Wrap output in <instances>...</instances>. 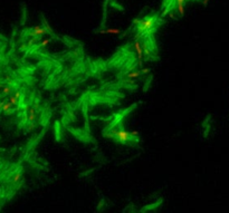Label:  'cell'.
Wrapping results in <instances>:
<instances>
[{"mask_svg":"<svg viewBox=\"0 0 229 213\" xmlns=\"http://www.w3.org/2000/svg\"><path fill=\"white\" fill-rule=\"evenodd\" d=\"M185 3H186V0H176V9H177L176 11L179 13L180 17H182L186 12Z\"/></svg>","mask_w":229,"mask_h":213,"instance_id":"5b68a950","label":"cell"},{"mask_svg":"<svg viewBox=\"0 0 229 213\" xmlns=\"http://www.w3.org/2000/svg\"><path fill=\"white\" fill-rule=\"evenodd\" d=\"M130 135H131V137H137L139 136V132L137 131H132V132L130 133Z\"/></svg>","mask_w":229,"mask_h":213,"instance_id":"9a60e30c","label":"cell"},{"mask_svg":"<svg viewBox=\"0 0 229 213\" xmlns=\"http://www.w3.org/2000/svg\"><path fill=\"white\" fill-rule=\"evenodd\" d=\"M134 49L136 51V56H137V61H139V66L142 67V64H143V56H144V52H143V46L142 44L139 41L137 37H136L135 41H134Z\"/></svg>","mask_w":229,"mask_h":213,"instance_id":"7a4b0ae2","label":"cell"},{"mask_svg":"<svg viewBox=\"0 0 229 213\" xmlns=\"http://www.w3.org/2000/svg\"><path fill=\"white\" fill-rule=\"evenodd\" d=\"M100 34H102V35H121L122 30L119 28H106V29L100 30Z\"/></svg>","mask_w":229,"mask_h":213,"instance_id":"8992f818","label":"cell"},{"mask_svg":"<svg viewBox=\"0 0 229 213\" xmlns=\"http://www.w3.org/2000/svg\"><path fill=\"white\" fill-rule=\"evenodd\" d=\"M1 88H2V86H1V84H0V89H1Z\"/></svg>","mask_w":229,"mask_h":213,"instance_id":"d6986e66","label":"cell"},{"mask_svg":"<svg viewBox=\"0 0 229 213\" xmlns=\"http://www.w3.org/2000/svg\"><path fill=\"white\" fill-rule=\"evenodd\" d=\"M13 96H15L17 99H19V98L21 97V91H17L16 93H15V95H13Z\"/></svg>","mask_w":229,"mask_h":213,"instance_id":"2e32d148","label":"cell"},{"mask_svg":"<svg viewBox=\"0 0 229 213\" xmlns=\"http://www.w3.org/2000/svg\"><path fill=\"white\" fill-rule=\"evenodd\" d=\"M51 41H52V39H49V38H48V39H44V40H42L39 44H37L36 46H37L38 48H44V47H46L47 45H49Z\"/></svg>","mask_w":229,"mask_h":213,"instance_id":"30bf717a","label":"cell"},{"mask_svg":"<svg viewBox=\"0 0 229 213\" xmlns=\"http://www.w3.org/2000/svg\"><path fill=\"white\" fill-rule=\"evenodd\" d=\"M209 1H210V0H202V3H203V6H207Z\"/></svg>","mask_w":229,"mask_h":213,"instance_id":"ac0fdd59","label":"cell"},{"mask_svg":"<svg viewBox=\"0 0 229 213\" xmlns=\"http://www.w3.org/2000/svg\"><path fill=\"white\" fill-rule=\"evenodd\" d=\"M142 74H141V71H131V73H129L127 74V78H130V79H133V78H137V77H140Z\"/></svg>","mask_w":229,"mask_h":213,"instance_id":"9c48e42d","label":"cell"},{"mask_svg":"<svg viewBox=\"0 0 229 213\" xmlns=\"http://www.w3.org/2000/svg\"><path fill=\"white\" fill-rule=\"evenodd\" d=\"M42 37H32V38H30L29 39V41H28V44H27V46L28 47H32V46H35L36 44H37V41L39 40Z\"/></svg>","mask_w":229,"mask_h":213,"instance_id":"8fae6325","label":"cell"},{"mask_svg":"<svg viewBox=\"0 0 229 213\" xmlns=\"http://www.w3.org/2000/svg\"><path fill=\"white\" fill-rule=\"evenodd\" d=\"M149 73H150V69H149V68H142V69H141V74H142V75L149 74Z\"/></svg>","mask_w":229,"mask_h":213,"instance_id":"e0dca14e","label":"cell"},{"mask_svg":"<svg viewBox=\"0 0 229 213\" xmlns=\"http://www.w3.org/2000/svg\"><path fill=\"white\" fill-rule=\"evenodd\" d=\"M28 120L29 122H34L36 120V111H35V107H30L29 108V112H28Z\"/></svg>","mask_w":229,"mask_h":213,"instance_id":"ba28073f","label":"cell"},{"mask_svg":"<svg viewBox=\"0 0 229 213\" xmlns=\"http://www.w3.org/2000/svg\"><path fill=\"white\" fill-rule=\"evenodd\" d=\"M1 111L5 113H7V114H9V113H11V108L13 107L12 105H11L9 101H5V103H2L1 104Z\"/></svg>","mask_w":229,"mask_h":213,"instance_id":"52a82bcc","label":"cell"},{"mask_svg":"<svg viewBox=\"0 0 229 213\" xmlns=\"http://www.w3.org/2000/svg\"><path fill=\"white\" fill-rule=\"evenodd\" d=\"M20 180H21V173L17 172L13 175V177H12V183H19Z\"/></svg>","mask_w":229,"mask_h":213,"instance_id":"7c38bea8","label":"cell"},{"mask_svg":"<svg viewBox=\"0 0 229 213\" xmlns=\"http://www.w3.org/2000/svg\"><path fill=\"white\" fill-rule=\"evenodd\" d=\"M154 21H156V18L152 17V16H148L144 19H140V22L137 24V31L139 34H143L145 31H150L153 29L154 27Z\"/></svg>","mask_w":229,"mask_h":213,"instance_id":"6da1fadb","label":"cell"},{"mask_svg":"<svg viewBox=\"0 0 229 213\" xmlns=\"http://www.w3.org/2000/svg\"><path fill=\"white\" fill-rule=\"evenodd\" d=\"M115 137L117 138V141L121 143H126L129 142V140L131 138V135H130V133L124 131V130H119V131H116L114 133Z\"/></svg>","mask_w":229,"mask_h":213,"instance_id":"3957f363","label":"cell"},{"mask_svg":"<svg viewBox=\"0 0 229 213\" xmlns=\"http://www.w3.org/2000/svg\"><path fill=\"white\" fill-rule=\"evenodd\" d=\"M47 31L48 30L44 26H35V27H32V31L30 32V36L31 37H40L42 35H46Z\"/></svg>","mask_w":229,"mask_h":213,"instance_id":"277c9868","label":"cell"},{"mask_svg":"<svg viewBox=\"0 0 229 213\" xmlns=\"http://www.w3.org/2000/svg\"><path fill=\"white\" fill-rule=\"evenodd\" d=\"M8 101L10 103L12 106H17V104H18V99H17L15 96H10L9 99H8Z\"/></svg>","mask_w":229,"mask_h":213,"instance_id":"4fadbf2b","label":"cell"},{"mask_svg":"<svg viewBox=\"0 0 229 213\" xmlns=\"http://www.w3.org/2000/svg\"><path fill=\"white\" fill-rule=\"evenodd\" d=\"M1 91H2L3 95H9V94L11 93V88L9 87V86H5V87L1 88Z\"/></svg>","mask_w":229,"mask_h":213,"instance_id":"5bb4252c","label":"cell"}]
</instances>
